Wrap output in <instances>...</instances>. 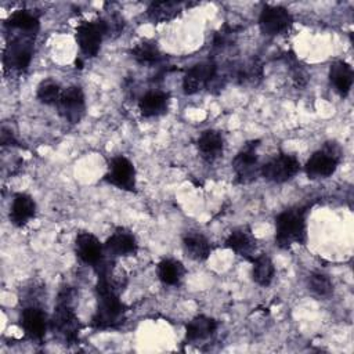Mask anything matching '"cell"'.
<instances>
[{"label": "cell", "mask_w": 354, "mask_h": 354, "mask_svg": "<svg viewBox=\"0 0 354 354\" xmlns=\"http://www.w3.org/2000/svg\"><path fill=\"white\" fill-rule=\"evenodd\" d=\"M130 54L141 65H152V64H156L162 58L158 46L149 40H142V41L137 43L130 50Z\"/></svg>", "instance_id": "27"}, {"label": "cell", "mask_w": 354, "mask_h": 354, "mask_svg": "<svg viewBox=\"0 0 354 354\" xmlns=\"http://www.w3.org/2000/svg\"><path fill=\"white\" fill-rule=\"evenodd\" d=\"M307 207L295 206L281 212L275 218V243L281 249L304 245L307 241Z\"/></svg>", "instance_id": "2"}, {"label": "cell", "mask_w": 354, "mask_h": 354, "mask_svg": "<svg viewBox=\"0 0 354 354\" xmlns=\"http://www.w3.org/2000/svg\"><path fill=\"white\" fill-rule=\"evenodd\" d=\"M156 272L162 283L176 286L183 281L185 275V267L180 260L163 259L162 261H159L156 267Z\"/></svg>", "instance_id": "25"}, {"label": "cell", "mask_w": 354, "mask_h": 354, "mask_svg": "<svg viewBox=\"0 0 354 354\" xmlns=\"http://www.w3.org/2000/svg\"><path fill=\"white\" fill-rule=\"evenodd\" d=\"M97 310L91 318V326L95 329L118 328L123 319L126 307L120 300V293L109 285L97 281Z\"/></svg>", "instance_id": "1"}, {"label": "cell", "mask_w": 354, "mask_h": 354, "mask_svg": "<svg viewBox=\"0 0 354 354\" xmlns=\"http://www.w3.org/2000/svg\"><path fill=\"white\" fill-rule=\"evenodd\" d=\"M170 102V94L165 91H148L138 101L140 113L144 118L160 116L167 112Z\"/></svg>", "instance_id": "19"}, {"label": "cell", "mask_w": 354, "mask_h": 354, "mask_svg": "<svg viewBox=\"0 0 354 354\" xmlns=\"http://www.w3.org/2000/svg\"><path fill=\"white\" fill-rule=\"evenodd\" d=\"M181 3L178 1H153L147 10V17L155 22H169L181 14Z\"/></svg>", "instance_id": "24"}, {"label": "cell", "mask_w": 354, "mask_h": 354, "mask_svg": "<svg viewBox=\"0 0 354 354\" xmlns=\"http://www.w3.org/2000/svg\"><path fill=\"white\" fill-rule=\"evenodd\" d=\"M259 140H253L245 144V147L232 159V170L236 184H250L260 174L261 166H259L257 147Z\"/></svg>", "instance_id": "6"}, {"label": "cell", "mask_w": 354, "mask_h": 354, "mask_svg": "<svg viewBox=\"0 0 354 354\" xmlns=\"http://www.w3.org/2000/svg\"><path fill=\"white\" fill-rule=\"evenodd\" d=\"M217 66L212 61H205L191 66L183 77V90L185 94H196L206 88L216 77Z\"/></svg>", "instance_id": "12"}, {"label": "cell", "mask_w": 354, "mask_h": 354, "mask_svg": "<svg viewBox=\"0 0 354 354\" xmlns=\"http://www.w3.org/2000/svg\"><path fill=\"white\" fill-rule=\"evenodd\" d=\"M329 80L339 95L346 97L350 93L354 80L353 68L346 61H335L329 69Z\"/></svg>", "instance_id": "20"}, {"label": "cell", "mask_w": 354, "mask_h": 354, "mask_svg": "<svg viewBox=\"0 0 354 354\" xmlns=\"http://www.w3.org/2000/svg\"><path fill=\"white\" fill-rule=\"evenodd\" d=\"M217 329V322L206 315H198L192 318L185 326V340L187 342H201L212 335H214Z\"/></svg>", "instance_id": "22"}, {"label": "cell", "mask_w": 354, "mask_h": 354, "mask_svg": "<svg viewBox=\"0 0 354 354\" xmlns=\"http://www.w3.org/2000/svg\"><path fill=\"white\" fill-rule=\"evenodd\" d=\"M293 18L290 12L281 6H266L259 17L260 30L267 36H278L290 29Z\"/></svg>", "instance_id": "10"}, {"label": "cell", "mask_w": 354, "mask_h": 354, "mask_svg": "<svg viewBox=\"0 0 354 354\" xmlns=\"http://www.w3.org/2000/svg\"><path fill=\"white\" fill-rule=\"evenodd\" d=\"M62 94L61 87L53 82V80H46L43 82L39 87H37V93L36 97L41 104L46 105H57L59 97Z\"/></svg>", "instance_id": "29"}, {"label": "cell", "mask_w": 354, "mask_h": 354, "mask_svg": "<svg viewBox=\"0 0 354 354\" xmlns=\"http://www.w3.org/2000/svg\"><path fill=\"white\" fill-rule=\"evenodd\" d=\"M75 253L83 263L94 267L104 259V246L95 235L82 231L75 239Z\"/></svg>", "instance_id": "14"}, {"label": "cell", "mask_w": 354, "mask_h": 354, "mask_svg": "<svg viewBox=\"0 0 354 354\" xmlns=\"http://www.w3.org/2000/svg\"><path fill=\"white\" fill-rule=\"evenodd\" d=\"M33 37L35 35L21 33L6 44L3 53L4 71L24 72L28 69L33 55Z\"/></svg>", "instance_id": "4"}, {"label": "cell", "mask_w": 354, "mask_h": 354, "mask_svg": "<svg viewBox=\"0 0 354 354\" xmlns=\"http://www.w3.org/2000/svg\"><path fill=\"white\" fill-rule=\"evenodd\" d=\"M73 296L75 292L69 286H65L58 295L57 306L50 319L53 332L57 333L68 346L77 343L80 332V322L72 304Z\"/></svg>", "instance_id": "3"}, {"label": "cell", "mask_w": 354, "mask_h": 354, "mask_svg": "<svg viewBox=\"0 0 354 354\" xmlns=\"http://www.w3.org/2000/svg\"><path fill=\"white\" fill-rule=\"evenodd\" d=\"M342 160V151L336 142H328L315 151L304 166L308 178H326L332 176Z\"/></svg>", "instance_id": "5"}, {"label": "cell", "mask_w": 354, "mask_h": 354, "mask_svg": "<svg viewBox=\"0 0 354 354\" xmlns=\"http://www.w3.org/2000/svg\"><path fill=\"white\" fill-rule=\"evenodd\" d=\"M6 26L8 29H15L21 33H28V35H35L39 30L40 22L37 15L28 10H17L14 11L7 19H6Z\"/></svg>", "instance_id": "23"}, {"label": "cell", "mask_w": 354, "mask_h": 354, "mask_svg": "<svg viewBox=\"0 0 354 354\" xmlns=\"http://www.w3.org/2000/svg\"><path fill=\"white\" fill-rule=\"evenodd\" d=\"M36 214V203L28 194H17L10 209V221L15 227L26 225Z\"/></svg>", "instance_id": "18"}, {"label": "cell", "mask_w": 354, "mask_h": 354, "mask_svg": "<svg viewBox=\"0 0 354 354\" xmlns=\"http://www.w3.org/2000/svg\"><path fill=\"white\" fill-rule=\"evenodd\" d=\"M137 248H138V245H137L136 236L133 235L131 231H129L127 228H123V227L116 228L104 245V249L112 257L136 254Z\"/></svg>", "instance_id": "16"}, {"label": "cell", "mask_w": 354, "mask_h": 354, "mask_svg": "<svg viewBox=\"0 0 354 354\" xmlns=\"http://www.w3.org/2000/svg\"><path fill=\"white\" fill-rule=\"evenodd\" d=\"M183 246L185 254L195 261L206 260L213 250L212 242L199 232L187 234L183 239Z\"/></svg>", "instance_id": "21"}, {"label": "cell", "mask_w": 354, "mask_h": 354, "mask_svg": "<svg viewBox=\"0 0 354 354\" xmlns=\"http://www.w3.org/2000/svg\"><path fill=\"white\" fill-rule=\"evenodd\" d=\"M47 315L39 306L24 307L21 313V326L25 332V336L30 340L40 342L43 340L47 330Z\"/></svg>", "instance_id": "13"}, {"label": "cell", "mask_w": 354, "mask_h": 354, "mask_svg": "<svg viewBox=\"0 0 354 354\" xmlns=\"http://www.w3.org/2000/svg\"><path fill=\"white\" fill-rule=\"evenodd\" d=\"M252 277L253 281L260 286H268L275 275V267L271 257L267 253H260L256 257H252Z\"/></svg>", "instance_id": "26"}, {"label": "cell", "mask_w": 354, "mask_h": 354, "mask_svg": "<svg viewBox=\"0 0 354 354\" xmlns=\"http://www.w3.org/2000/svg\"><path fill=\"white\" fill-rule=\"evenodd\" d=\"M108 33L106 22L101 18L83 21L76 26V41L86 57H95L100 51L104 36Z\"/></svg>", "instance_id": "7"}, {"label": "cell", "mask_w": 354, "mask_h": 354, "mask_svg": "<svg viewBox=\"0 0 354 354\" xmlns=\"http://www.w3.org/2000/svg\"><path fill=\"white\" fill-rule=\"evenodd\" d=\"M299 170L300 162L295 155L279 153L261 166L260 174L268 181L281 184L292 180Z\"/></svg>", "instance_id": "8"}, {"label": "cell", "mask_w": 354, "mask_h": 354, "mask_svg": "<svg viewBox=\"0 0 354 354\" xmlns=\"http://www.w3.org/2000/svg\"><path fill=\"white\" fill-rule=\"evenodd\" d=\"M263 76V66L257 61H250L245 64L236 73V77L241 83H256Z\"/></svg>", "instance_id": "30"}, {"label": "cell", "mask_w": 354, "mask_h": 354, "mask_svg": "<svg viewBox=\"0 0 354 354\" xmlns=\"http://www.w3.org/2000/svg\"><path fill=\"white\" fill-rule=\"evenodd\" d=\"M58 113L69 123H79L86 112L84 93L79 86H71L62 90V94L57 102Z\"/></svg>", "instance_id": "9"}, {"label": "cell", "mask_w": 354, "mask_h": 354, "mask_svg": "<svg viewBox=\"0 0 354 354\" xmlns=\"http://www.w3.org/2000/svg\"><path fill=\"white\" fill-rule=\"evenodd\" d=\"M1 145H17V140L14 138L12 133L6 129H1Z\"/></svg>", "instance_id": "31"}, {"label": "cell", "mask_w": 354, "mask_h": 354, "mask_svg": "<svg viewBox=\"0 0 354 354\" xmlns=\"http://www.w3.org/2000/svg\"><path fill=\"white\" fill-rule=\"evenodd\" d=\"M196 147L205 162L214 163L223 155L224 138L220 131L209 129L199 136L196 141Z\"/></svg>", "instance_id": "17"}, {"label": "cell", "mask_w": 354, "mask_h": 354, "mask_svg": "<svg viewBox=\"0 0 354 354\" xmlns=\"http://www.w3.org/2000/svg\"><path fill=\"white\" fill-rule=\"evenodd\" d=\"M308 288L311 292H314L317 296L328 297L333 292V283L330 278L322 272H311L308 275Z\"/></svg>", "instance_id": "28"}, {"label": "cell", "mask_w": 354, "mask_h": 354, "mask_svg": "<svg viewBox=\"0 0 354 354\" xmlns=\"http://www.w3.org/2000/svg\"><path fill=\"white\" fill-rule=\"evenodd\" d=\"M105 180L124 191L136 189V169L126 156H115L108 166Z\"/></svg>", "instance_id": "11"}, {"label": "cell", "mask_w": 354, "mask_h": 354, "mask_svg": "<svg viewBox=\"0 0 354 354\" xmlns=\"http://www.w3.org/2000/svg\"><path fill=\"white\" fill-rule=\"evenodd\" d=\"M225 246L235 254L252 260V257H254L253 253L257 246V239L249 225H241L230 232L225 239Z\"/></svg>", "instance_id": "15"}]
</instances>
